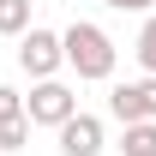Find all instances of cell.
Instances as JSON below:
<instances>
[{"instance_id": "5", "label": "cell", "mask_w": 156, "mask_h": 156, "mask_svg": "<svg viewBox=\"0 0 156 156\" xmlns=\"http://www.w3.org/2000/svg\"><path fill=\"white\" fill-rule=\"evenodd\" d=\"M54 138H60V156H102V144H108L102 120H96V114H84V108H78V114L66 120Z\"/></svg>"}, {"instance_id": "1", "label": "cell", "mask_w": 156, "mask_h": 156, "mask_svg": "<svg viewBox=\"0 0 156 156\" xmlns=\"http://www.w3.org/2000/svg\"><path fill=\"white\" fill-rule=\"evenodd\" d=\"M66 66H72L78 78H90V84H102V78H114V60H120V48H114V36L102 30V24H90V18H72L66 30Z\"/></svg>"}, {"instance_id": "6", "label": "cell", "mask_w": 156, "mask_h": 156, "mask_svg": "<svg viewBox=\"0 0 156 156\" xmlns=\"http://www.w3.org/2000/svg\"><path fill=\"white\" fill-rule=\"evenodd\" d=\"M120 156H156V120H132L120 132Z\"/></svg>"}, {"instance_id": "11", "label": "cell", "mask_w": 156, "mask_h": 156, "mask_svg": "<svg viewBox=\"0 0 156 156\" xmlns=\"http://www.w3.org/2000/svg\"><path fill=\"white\" fill-rule=\"evenodd\" d=\"M108 12H156V0H102Z\"/></svg>"}, {"instance_id": "7", "label": "cell", "mask_w": 156, "mask_h": 156, "mask_svg": "<svg viewBox=\"0 0 156 156\" xmlns=\"http://www.w3.org/2000/svg\"><path fill=\"white\" fill-rule=\"evenodd\" d=\"M30 30V0H0V36H24Z\"/></svg>"}, {"instance_id": "3", "label": "cell", "mask_w": 156, "mask_h": 156, "mask_svg": "<svg viewBox=\"0 0 156 156\" xmlns=\"http://www.w3.org/2000/svg\"><path fill=\"white\" fill-rule=\"evenodd\" d=\"M18 66H24L30 78H60V66H66V36L30 24V30L18 36Z\"/></svg>"}, {"instance_id": "2", "label": "cell", "mask_w": 156, "mask_h": 156, "mask_svg": "<svg viewBox=\"0 0 156 156\" xmlns=\"http://www.w3.org/2000/svg\"><path fill=\"white\" fill-rule=\"evenodd\" d=\"M24 114H30V126H54L60 132L78 114V96H72V84H60V78H36L30 96H24Z\"/></svg>"}, {"instance_id": "8", "label": "cell", "mask_w": 156, "mask_h": 156, "mask_svg": "<svg viewBox=\"0 0 156 156\" xmlns=\"http://www.w3.org/2000/svg\"><path fill=\"white\" fill-rule=\"evenodd\" d=\"M132 54L144 72H156V12H144V24H138V42H132Z\"/></svg>"}, {"instance_id": "4", "label": "cell", "mask_w": 156, "mask_h": 156, "mask_svg": "<svg viewBox=\"0 0 156 156\" xmlns=\"http://www.w3.org/2000/svg\"><path fill=\"white\" fill-rule=\"evenodd\" d=\"M108 114H114L120 126L156 120V72H144L138 84H114V90H108Z\"/></svg>"}, {"instance_id": "10", "label": "cell", "mask_w": 156, "mask_h": 156, "mask_svg": "<svg viewBox=\"0 0 156 156\" xmlns=\"http://www.w3.org/2000/svg\"><path fill=\"white\" fill-rule=\"evenodd\" d=\"M18 114H24V96L12 84H0V120H18Z\"/></svg>"}, {"instance_id": "9", "label": "cell", "mask_w": 156, "mask_h": 156, "mask_svg": "<svg viewBox=\"0 0 156 156\" xmlns=\"http://www.w3.org/2000/svg\"><path fill=\"white\" fill-rule=\"evenodd\" d=\"M24 138H30V114L0 120V150H24Z\"/></svg>"}]
</instances>
